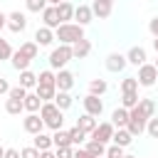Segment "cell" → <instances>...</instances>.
I'll return each mask as SVG.
<instances>
[{
  "label": "cell",
  "mask_w": 158,
  "mask_h": 158,
  "mask_svg": "<svg viewBox=\"0 0 158 158\" xmlns=\"http://www.w3.org/2000/svg\"><path fill=\"white\" fill-rule=\"evenodd\" d=\"M54 37L59 40V44H77L79 40H84V27L77 22H64L54 30Z\"/></svg>",
  "instance_id": "cell-1"
},
{
  "label": "cell",
  "mask_w": 158,
  "mask_h": 158,
  "mask_svg": "<svg viewBox=\"0 0 158 158\" xmlns=\"http://www.w3.org/2000/svg\"><path fill=\"white\" fill-rule=\"evenodd\" d=\"M40 116H42L44 126H47V128H52V131H59V128L64 126V111H62V109H57V104H54V101L42 104Z\"/></svg>",
  "instance_id": "cell-2"
},
{
  "label": "cell",
  "mask_w": 158,
  "mask_h": 158,
  "mask_svg": "<svg viewBox=\"0 0 158 158\" xmlns=\"http://www.w3.org/2000/svg\"><path fill=\"white\" fill-rule=\"evenodd\" d=\"M69 59H74V54H72V44H59V47H54L52 52H49V69H64V64L69 62Z\"/></svg>",
  "instance_id": "cell-3"
},
{
  "label": "cell",
  "mask_w": 158,
  "mask_h": 158,
  "mask_svg": "<svg viewBox=\"0 0 158 158\" xmlns=\"http://www.w3.org/2000/svg\"><path fill=\"white\" fill-rule=\"evenodd\" d=\"M146 126H148V116H146L138 106L131 109V111H128V126H126L128 133H131V136H141V133L146 131Z\"/></svg>",
  "instance_id": "cell-4"
},
{
  "label": "cell",
  "mask_w": 158,
  "mask_h": 158,
  "mask_svg": "<svg viewBox=\"0 0 158 158\" xmlns=\"http://www.w3.org/2000/svg\"><path fill=\"white\" fill-rule=\"evenodd\" d=\"M114 131H116V126H114L111 121H101V123H99L89 136H91V141H99V143H104V146H106V143L114 138Z\"/></svg>",
  "instance_id": "cell-5"
},
{
  "label": "cell",
  "mask_w": 158,
  "mask_h": 158,
  "mask_svg": "<svg viewBox=\"0 0 158 158\" xmlns=\"http://www.w3.org/2000/svg\"><path fill=\"white\" fill-rule=\"evenodd\" d=\"M138 84L141 86H153L156 81H158V69H156V64H143V67H138Z\"/></svg>",
  "instance_id": "cell-6"
},
{
  "label": "cell",
  "mask_w": 158,
  "mask_h": 158,
  "mask_svg": "<svg viewBox=\"0 0 158 158\" xmlns=\"http://www.w3.org/2000/svg\"><path fill=\"white\" fill-rule=\"evenodd\" d=\"M126 64H128V59H126V54H121V52H111V54L106 57V69H109L111 74L123 72V69H126Z\"/></svg>",
  "instance_id": "cell-7"
},
{
  "label": "cell",
  "mask_w": 158,
  "mask_h": 158,
  "mask_svg": "<svg viewBox=\"0 0 158 158\" xmlns=\"http://www.w3.org/2000/svg\"><path fill=\"white\" fill-rule=\"evenodd\" d=\"M81 104H84V114H89V116H101V111H104V101L94 94H86L81 99Z\"/></svg>",
  "instance_id": "cell-8"
},
{
  "label": "cell",
  "mask_w": 158,
  "mask_h": 158,
  "mask_svg": "<svg viewBox=\"0 0 158 158\" xmlns=\"http://www.w3.org/2000/svg\"><path fill=\"white\" fill-rule=\"evenodd\" d=\"M22 128H25L27 133L37 136V133H42V128H44V121H42V116H40V114H27V116L22 118Z\"/></svg>",
  "instance_id": "cell-9"
},
{
  "label": "cell",
  "mask_w": 158,
  "mask_h": 158,
  "mask_svg": "<svg viewBox=\"0 0 158 158\" xmlns=\"http://www.w3.org/2000/svg\"><path fill=\"white\" fill-rule=\"evenodd\" d=\"M25 27H27V17H25L20 10H15V12L7 15V30H10V32L20 35V32H25Z\"/></svg>",
  "instance_id": "cell-10"
},
{
  "label": "cell",
  "mask_w": 158,
  "mask_h": 158,
  "mask_svg": "<svg viewBox=\"0 0 158 158\" xmlns=\"http://www.w3.org/2000/svg\"><path fill=\"white\" fill-rule=\"evenodd\" d=\"M91 12L99 20H106L114 12V0H91Z\"/></svg>",
  "instance_id": "cell-11"
},
{
  "label": "cell",
  "mask_w": 158,
  "mask_h": 158,
  "mask_svg": "<svg viewBox=\"0 0 158 158\" xmlns=\"http://www.w3.org/2000/svg\"><path fill=\"white\" fill-rule=\"evenodd\" d=\"M42 25L49 27V30H57V27L62 25V22H59V15H57V7L47 5V7L42 10Z\"/></svg>",
  "instance_id": "cell-12"
},
{
  "label": "cell",
  "mask_w": 158,
  "mask_h": 158,
  "mask_svg": "<svg viewBox=\"0 0 158 158\" xmlns=\"http://www.w3.org/2000/svg\"><path fill=\"white\" fill-rule=\"evenodd\" d=\"M74 20H77V25H81V27H86L91 20H94V12H91V5H77V10H74Z\"/></svg>",
  "instance_id": "cell-13"
},
{
  "label": "cell",
  "mask_w": 158,
  "mask_h": 158,
  "mask_svg": "<svg viewBox=\"0 0 158 158\" xmlns=\"http://www.w3.org/2000/svg\"><path fill=\"white\" fill-rule=\"evenodd\" d=\"M57 37H54V30H49V27H37V32H35V42L40 44V47H49L52 42H54Z\"/></svg>",
  "instance_id": "cell-14"
},
{
  "label": "cell",
  "mask_w": 158,
  "mask_h": 158,
  "mask_svg": "<svg viewBox=\"0 0 158 158\" xmlns=\"http://www.w3.org/2000/svg\"><path fill=\"white\" fill-rule=\"evenodd\" d=\"M74 86V74L69 69H59L57 72V91H69Z\"/></svg>",
  "instance_id": "cell-15"
},
{
  "label": "cell",
  "mask_w": 158,
  "mask_h": 158,
  "mask_svg": "<svg viewBox=\"0 0 158 158\" xmlns=\"http://www.w3.org/2000/svg\"><path fill=\"white\" fill-rule=\"evenodd\" d=\"M126 59H128V64H136V67H143L146 64V59H148V54H146V49L143 47H131L128 49V54H126Z\"/></svg>",
  "instance_id": "cell-16"
},
{
  "label": "cell",
  "mask_w": 158,
  "mask_h": 158,
  "mask_svg": "<svg viewBox=\"0 0 158 158\" xmlns=\"http://www.w3.org/2000/svg\"><path fill=\"white\" fill-rule=\"evenodd\" d=\"M74 10H77V7H74L69 0L59 2V5H57V15H59V22H62V25H64V22H72V20H74Z\"/></svg>",
  "instance_id": "cell-17"
},
{
  "label": "cell",
  "mask_w": 158,
  "mask_h": 158,
  "mask_svg": "<svg viewBox=\"0 0 158 158\" xmlns=\"http://www.w3.org/2000/svg\"><path fill=\"white\" fill-rule=\"evenodd\" d=\"M89 52H91V42L84 37V40H79L77 44H72V54H74V59H84V57H89Z\"/></svg>",
  "instance_id": "cell-18"
},
{
  "label": "cell",
  "mask_w": 158,
  "mask_h": 158,
  "mask_svg": "<svg viewBox=\"0 0 158 158\" xmlns=\"http://www.w3.org/2000/svg\"><path fill=\"white\" fill-rule=\"evenodd\" d=\"M111 123H114L116 128H126V126H128V109H123V106L114 109V114H111Z\"/></svg>",
  "instance_id": "cell-19"
},
{
  "label": "cell",
  "mask_w": 158,
  "mask_h": 158,
  "mask_svg": "<svg viewBox=\"0 0 158 158\" xmlns=\"http://www.w3.org/2000/svg\"><path fill=\"white\" fill-rule=\"evenodd\" d=\"M74 126H79V128H81V131H84V133L89 136V133H91V131H94V128H96L99 123H96V116H89V114H81V116L77 118V123H74Z\"/></svg>",
  "instance_id": "cell-20"
},
{
  "label": "cell",
  "mask_w": 158,
  "mask_h": 158,
  "mask_svg": "<svg viewBox=\"0 0 158 158\" xmlns=\"http://www.w3.org/2000/svg\"><path fill=\"white\" fill-rule=\"evenodd\" d=\"M35 94L42 99V104H47V101H54V96H57V86H47V84H37V89H35Z\"/></svg>",
  "instance_id": "cell-21"
},
{
  "label": "cell",
  "mask_w": 158,
  "mask_h": 158,
  "mask_svg": "<svg viewBox=\"0 0 158 158\" xmlns=\"http://www.w3.org/2000/svg\"><path fill=\"white\" fill-rule=\"evenodd\" d=\"M114 146H121V148H126V146H131V141H133V136L128 133V128H116L114 131Z\"/></svg>",
  "instance_id": "cell-22"
},
{
  "label": "cell",
  "mask_w": 158,
  "mask_h": 158,
  "mask_svg": "<svg viewBox=\"0 0 158 158\" xmlns=\"http://www.w3.org/2000/svg\"><path fill=\"white\" fill-rule=\"evenodd\" d=\"M32 146L42 153V151H52L54 148V143H52V136H47V133H37L35 136V141H32Z\"/></svg>",
  "instance_id": "cell-23"
},
{
  "label": "cell",
  "mask_w": 158,
  "mask_h": 158,
  "mask_svg": "<svg viewBox=\"0 0 158 158\" xmlns=\"http://www.w3.org/2000/svg\"><path fill=\"white\" fill-rule=\"evenodd\" d=\"M17 52H20V54H25L27 59H37V54H40V44H37L35 40H32V42H22Z\"/></svg>",
  "instance_id": "cell-24"
},
{
  "label": "cell",
  "mask_w": 158,
  "mask_h": 158,
  "mask_svg": "<svg viewBox=\"0 0 158 158\" xmlns=\"http://www.w3.org/2000/svg\"><path fill=\"white\" fill-rule=\"evenodd\" d=\"M22 104H25V111H27V114H37V111L42 109V99H40L37 94H27Z\"/></svg>",
  "instance_id": "cell-25"
},
{
  "label": "cell",
  "mask_w": 158,
  "mask_h": 158,
  "mask_svg": "<svg viewBox=\"0 0 158 158\" xmlns=\"http://www.w3.org/2000/svg\"><path fill=\"white\" fill-rule=\"evenodd\" d=\"M52 143H54V148H67V146H72V138H69V131H54L52 133Z\"/></svg>",
  "instance_id": "cell-26"
},
{
  "label": "cell",
  "mask_w": 158,
  "mask_h": 158,
  "mask_svg": "<svg viewBox=\"0 0 158 158\" xmlns=\"http://www.w3.org/2000/svg\"><path fill=\"white\" fill-rule=\"evenodd\" d=\"M20 86L22 89H37V74H32L30 69L20 72Z\"/></svg>",
  "instance_id": "cell-27"
},
{
  "label": "cell",
  "mask_w": 158,
  "mask_h": 158,
  "mask_svg": "<svg viewBox=\"0 0 158 158\" xmlns=\"http://www.w3.org/2000/svg\"><path fill=\"white\" fill-rule=\"evenodd\" d=\"M138 101H141V96H138V91H126V94H121V106L123 109H136L138 106Z\"/></svg>",
  "instance_id": "cell-28"
},
{
  "label": "cell",
  "mask_w": 158,
  "mask_h": 158,
  "mask_svg": "<svg viewBox=\"0 0 158 158\" xmlns=\"http://www.w3.org/2000/svg\"><path fill=\"white\" fill-rule=\"evenodd\" d=\"M5 111H7L10 116H17V114H22V111H25V104H22V99H12V96H10V99L5 101Z\"/></svg>",
  "instance_id": "cell-29"
},
{
  "label": "cell",
  "mask_w": 158,
  "mask_h": 158,
  "mask_svg": "<svg viewBox=\"0 0 158 158\" xmlns=\"http://www.w3.org/2000/svg\"><path fill=\"white\" fill-rule=\"evenodd\" d=\"M84 148H86V151H89L94 158H101V156H106V146H104V143H99V141H91V138H89Z\"/></svg>",
  "instance_id": "cell-30"
},
{
  "label": "cell",
  "mask_w": 158,
  "mask_h": 158,
  "mask_svg": "<svg viewBox=\"0 0 158 158\" xmlns=\"http://www.w3.org/2000/svg\"><path fill=\"white\" fill-rule=\"evenodd\" d=\"M10 62H12V67H15L17 72H25V69H30V62H32V59H27L25 54H20V52H15Z\"/></svg>",
  "instance_id": "cell-31"
},
{
  "label": "cell",
  "mask_w": 158,
  "mask_h": 158,
  "mask_svg": "<svg viewBox=\"0 0 158 158\" xmlns=\"http://www.w3.org/2000/svg\"><path fill=\"white\" fill-rule=\"evenodd\" d=\"M106 89H109V84H106L104 79H91V81H89V94H94V96L106 94Z\"/></svg>",
  "instance_id": "cell-32"
},
{
  "label": "cell",
  "mask_w": 158,
  "mask_h": 158,
  "mask_svg": "<svg viewBox=\"0 0 158 158\" xmlns=\"http://www.w3.org/2000/svg\"><path fill=\"white\" fill-rule=\"evenodd\" d=\"M72 96H69V91H57V96H54V104H57V109H62V111H67L69 106H72Z\"/></svg>",
  "instance_id": "cell-33"
},
{
  "label": "cell",
  "mask_w": 158,
  "mask_h": 158,
  "mask_svg": "<svg viewBox=\"0 0 158 158\" xmlns=\"http://www.w3.org/2000/svg\"><path fill=\"white\" fill-rule=\"evenodd\" d=\"M138 79L136 77H126V79H121V94H126V91H138Z\"/></svg>",
  "instance_id": "cell-34"
},
{
  "label": "cell",
  "mask_w": 158,
  "mask_h": 158,
  "mask_svg": "<svg viewBox=\"0 0 158 158\" xmlns=\"http://www.w3.org/2000/svg\"><path fill=\"white\" fill-rule=\"evenodd\" d=\"M138 109H141L148 118H153V114H156V101H153V99H141V101H138Z\"/></svg>",
  "instance_id": "cell-35"
},
{
  "label": "cell",
  "mask_w": 158,
  "mask_h": 158,
  "mask_svg": "<svg viewBox=\"0 0 158 158\" xmlns=\"http://www.w3.org/2000/svg\"><path fill=\"white\" fill-rule=\"evenodd\" d=\"M69 138H72V146H81L86 141V133L79 126H74V128H69Z\"/></svg>",
  "instance_id": "cell-36"
},
{
  "label": "cell",
  "mask_w": 158,
  "mask_h": 158,
  "mask_svg": "<svg viewBox=\"0 0 158 158\" xmlns=\"http://www.w3.org/2000/svg\"><path fill=\"white\" fill-rule=\"evenodd\" d=\"M25 7L30 12H42L47 7V0H25Z\"/></svg>",
  "instance_id": "cell-37"
},
{
  "label": "cell",
  "mask_w": 158,
  "mask_h": 158,
  "mask_svg": "<svg viewBox=\"0 0 158 158\" xmlns=\"http://www.w3.org/2000/svg\"><path fill=\"white\" fill-rule=\"evenodd\" d=\"M12 54H15V52H12L10 42L0 37V62H2V59H12Z\"/></svg>",
  "instance_id": "cell-38"
},
{
  "label": "cell",
  "mask_w": 158,
  "mask_h": 158,
  "mask_svg": "<svg viewBox=\"0 0 158 158\" xmlns=\"http://www.w3.org/2000/svg\"><path fill=\"white\" fill-rule=\"evenodd\" d=\"M20 158H40V151H37L35 146H25V148L20 151Z\"/></svg>",
  "instance_id": "cell-39"
},
{
  "label": "cell",
  "mask_w": 158,
  "mask_h": 158,
  "mask_svg": "<svg viewBox=\"0 0 158 158\" xmlns=\"http://www.w3.org/2000/svg\"><path fill=\"white\" fill-rule=\"evenodd\" d=\"M146 131H148V136H151V138H158V118H156V116H153V118H148Z\"/></svg>",
  "instance_id": "cell-40"
},
{
  "label": "cell",
  "mask_w": 158,
  "mask_h": 158,
  "mask_svg": "<svg viewBox=\"0 0 158 158\" xmlns=\"http://www.w3.org/2000/svg\"><path fill=\"white\" fill-rule=\"evenodd\" d=\"M7 96H12V99H22V101H25V96H27V89H22V86L17 84V86H12V89H10V94H7Z\"/></svg>",
  "instance_id": "cell-41"
},
{
  "label": "cell",
  "mask_w": 158,
  "mask_h": 158,
  "mask_svg": "<svg viewBox=\"0 0 158 158\" xmlns=\"http://www.w3.org/2000/svg\"><path fill=\"white\" fill-rule=\"evenodd\" d=\"M54 153H57V158H74V148H72V146H67V148H57Z\"/></svg>",
  "instance_id": "cell-42"
},
{
  "label": "cell",
  "mask_w": 158,
  "mask_h": 158,
  "mask_svg": "<svg viewBox=\"0 0 158 158\" xmlns=\"http://www.w3.org/2000/svg\"><path fill=\"white\" fill-rule=\"evenodd\" d=\"M10 89H12V86L7 84V79H5V77H0V96H2V94H10Z\"/></svg>",
  "instance_id": "cell-43"
},
{
  "label": "cell",
  "mask_w": 158,
  "mask_h": 158,
  "mask_svg": "<svg viewBox=\"0 0 158 158\" xmlns=\"http://www.w3.org/2000/svg\"><path fill=\"white\" fill-rule=\"evenodd\" d=\"M74 158H94V156H91L86 148H77V151H74Z\"/></svg>",
  "instance_id": "cell-44"
},
{
  "label": "cell",
  "mask_w": 158,
  "mask_h": 158,
  "mask_svg": "<svg viewBox=\"0 0 158 158\" xmlns=\"http://www.w3.org/2000/svg\"><path fill=\"white\" fill-rule=\"evenodd\" d=\"M148 30H151V35H153V37H158V17H153V20L148 22Z\"/></svg>",
  "instance_id": "cell-45"
},
{
  "label": "cell",
  "mask_w": 158,
  "mask_h": 158,
  "mask_svg": "<svg viewBox=\"0 0 158 158\" xmlns=\"http://www.w3.org/2000/svg\"><path fill=\"white\" fill-rule=\"evenodd\" d=\"M5 158H20V151L17 148H5Z\"/></svg>",
  "instance_id": "cell-46"
},
{
  "label": "cell",
  "mask_w": 158,
  "mask_h": 158,
  "mask_svg": "<svg viewBox=\"0 0 158 158\" xmlns=\"http://www.w3.org/2000/svg\"><path fill=\"white\" fill-rule=\"evenodd\" d=\"M5 27H7V15H5V12H0V32H2Z\"/></svg>",
  "instance_id": "cell-47"
},
{
  "label": "cell",
  "mask_w": 158,
  "mask_h": 158,
  "mask_svg": "<svg viewBox=\"0 0 158 158\" xmlns=\"http://www.w3.org/2000/svg\"><path fill=\"white\" fill-rule=\"evenodd\" d=\"M40 158H57V153H54V151H42Z\"/></svg>",
  "instance_id": "cell-48"
},
{
  "label": "cell",
  "mask_w": 158,
  "mask_h": 158,
  "mask_svg": "<svg viewBox=\"0 0 158 158\" xmlns=\"http://www.w3.org/2000/svg\"><path fill=\"white\" fill-rule=\"evenodd\" d=\"M153 49H156V52H158V37H156V40H153Z\"/></svg>",
  "instance_id": "cell-49"
},
{
  "label": "cell",
  "mask_w": 158,
  "mask_h": 158,
  "mask_svg": "<svg viewBox=\"0 0 158 158\" xmlns=\"http://www.w3.org/2000/svg\"><path fill=\"white\" fill-rule=\"evenodd\" d=\"M0 158H5V148L2 146H0Z\"/></svg>",
  "instance_id": "cell-50"
},
{
  "label": "cell",
  "mask_w": 158,
  "mask_h": 158,
  "mask_svg": "<svg viewBox=\"0 0 158 158\" xmlns=\"http://www.w3.org/2000/svg\"><path fill=\"white\" fill-rule=\"evenodd\" d=\"M123 158H136V156H123Z\"/></svg>",
  "instance_id": "cell-51"
},
{
  "label": "cell",
  "mask_w": 158,
  "mask_h": 158,
  "mask_svg": "<svg viewBox=\"0 0 158 158\" xmlns=\"http://www.w3.org/2000/svg\"><path fill=\"white\" fill-rule=\"evenodd\" d=\"M156 69H158V59H156Z\"/></svg>",
  "instance_id": "cell-52"
},
{
  "label": "cell",
  "mask_w": 158,
  "mask_h": 158,
  "mask_svg": "<svg viewBox=\"0 0 158 158\" xmlns=\"http://www.w3.org/2000/svg\"><path fill=\"white\" fill-rule=\"evenodd\" d=\"M116 158H118V156H116ZM121 158H123V156H121Z\"/></svg>",
  "instance_id": "cell-53"
}]
</instances>
